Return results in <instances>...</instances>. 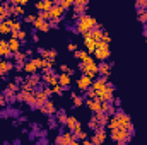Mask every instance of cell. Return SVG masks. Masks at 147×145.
Here are the masks:
<instances>
[{
  "label": "cell",
  "mask_w": 147,
  "mask_h": 145,
  "mask_svg": "<svg viewBox=\"0 0 147 145\" xmlns=\"http://www.w3.org/2000/svg\"><path fill=\"white\" fill-rule=\"evenodd\" d=\"M99 24H98V21H96V17H92V15H89V14H82V15H79L77 17V21H75V31L79 33V34H82V36H86V34H89L92 29H96Z\"/></svg>",
  "instance_id": "6da1fadb"
},
{
  "label": "cell",
  "mask_w": 147,
  "mask_h": 145,
  "mask_svg": "<svg viewBox=\"0 0 147 145\" xmlns=\"http://www.w3.org/2000/svg\"><path fill=\"white\" fill-rule=\"evenodd\" d=\"M132 135H134V132L125 130V128H115V130L110 132V138L116 145L118 144H128L130 138H132Z\"/></svg>",
  "instance_id": "7a4b0ae2"
},
{
  "label": "cell",
  "mask_w": 147,
  "mask_h": 145,
  "mask_svg": "<svg viewBox=\"0 0 147 145\" xmlns=\"http://www.w3.org/2000/svg\"><path fill=\"white\" fill-rule=\"evenodd\" d=\"M79 68L82 70V75H87L89 79H94L96 75H99L98 73V63H96V60L92 56H89L86 62H82L79 65Z\"/></svg>",
  "instance_id": "3957f363"
},
{
  "label": "cell",
  "mask_w": 147,
  "mask_h": 145,
  "mask_svg": "<svg viewBox=\"0 0 147 145\" xmlns=\"http://www.w3.org/2000/svg\"><path fill=\"white\" fill-rule=\"evenodd\" d=\"M115 118L118 119V128H125V130H130V132H134V125H132V119H130V116H128L125 111L118 109V111L115 113Z\"/></svg>",
  "instance_id": "277c9868"
},
{
  "label": "cell",
  "mask_w": 147,
  "mask_h": 145,
  "mask_svg": "<svg viewBox=\"0 0 147 145\" xmlns=\"http://www.w3.org/2000/svg\"><path fill=\"white\" fill-rule=\"evenodd\" d=\"M96 94H98V99L101 103H113V99H115V85L113 84H108L105 89L98 91Z\"/></svg>",
  "instance_id": "5b68a950"
},
{
  "label": "cell",
  "mask_w": 147,
  "mask_h": 145,
  "mask_svg": "<svg viewBox=\"0 0 147 145\" xmlns=\"http://www.w3.org/2000/svg\"><path fill=\"white\" fill-rule=\"evenodd\" d=\"M94 55H96V58H98L99 62H106V60H108V58L111 56L110 44H108V43H103V41H101V43H98Z\"/></svg>",
  "instance_id": "8992f818"
},
{
  "label": "cell",
  "mask_w": 147,
  "mask_h": 145,
  "mask_svg": "<svg viewBox=\"0 0 147 145\" xmlns=\"http://www.w3.org/2000/svg\"><path fill=\"white\" fill-rule=\"evenodd\" d=\"M50 96H53V94H51V87H45V89L34 91V97H36V106L38 108H41V106L50 99Z\"/></svg>",
  "instance_id": "52a82bcc"
},
{
  "label": "cell",
  "mask_w": 147,
  "mask_h": 145,
  "mask_svg": "<svg viewBox=\"0 0 147 145\" xmlns=\"http://www.w3.org/2000/svg\"><path fill=\"white\" fill-rule=\"evenodd\" d=\"M87 9H89V2L87 0H74V19L77 21L79 15L82 14H87Z\"/></svg>",
  "instance_id": "ba28073f"
},
{
  "label": "cell",
  "mask_w": 147,
  "mask_h": 145,
  "mask_svg": "<svg viewBox=\"0 0 147 145\" xmlns=\"http://www.w3.org/2000/svg\"><path fill=\"white\" fill-rule=\"evenodd\" d=\"M65 126L69 128V132L74 133V135H79L80 132H84V130H82V125L79 123V119H77L75 116H69V118H67V125H65Z\"/></svg>",
  "instance_id": "9c48e42d"
},
{
  "label": "cell",
  "mask_w": 147,
  "mask_h": 145,
  "mask_svg": "<svg viewBox=\"0 0 147 145\" xmlns=\"http://www.w3.org/2000/svg\"><path fill=\"white\" fill-rule=\"evenodd\" d=\"M75 142V137L70 132H65V133H60L57 138H55V145H72Z\"/></svg>",
  "instance_id": "30bf717a"
},
{
  "label": "cell",
  "mask_w": 147,
  "mask_h": 145,
  "mask_svg": "<svg viewBox=\"0 0 147 145\" xmlns=\"http://www.w3.org/2000/svg\"><path fill=\"white\" fill-rule=\"evenodd\" d=\"M106 138H108V133L105 132V128H99V130H96L94 135L91 137V142H92V145H103L106 142Z\"/></svg>",
  "instance_id": "8fae6325"
},
{
  "label": "cell",
  "mask_w": 147,
  "mask_h": 145,
  "mask_svg": "<svg viewBox=\"0 0 147 145\" xmlns=\"http://www.w3.org/2000/svg\"><path fill=\"white\" fill-rule=\"evenodd\" d=\"M65 14V10L55 2V5L48 10V15H50V21H62V15Z\"/></svg>",
  "instance_id": "7c38bea8"
},
{
  "label": "cell",
  "mask_w": 147,
  "mask_h": 145,
  "mask_svg": "<svg viewBox=\"0 0 147 145\" xmlns=\"http://www.w3.org/2000/svg\"><path fill=\"white\" fill-rule=\"evenodd\" d=\"M41 80L48 85V87H53V85H57L58 84V73H55V72H46V73H43L41 75Z\"/></svg>",
  "instance_id": "4fadbf2b"
},
{
  "label": "cell",
  "mask_w": 147,
  "mask_h": 145,
  "mask_svg": "<svg viewBox=\"0 0 147 145\" xmlns=\"http://www.w3.org/2000/svg\"><path fill=\"white\" fill-rule=\"evenodd\" d=\"M33 26H34V29L39 31V33H46V31L51 29V28H50V21H45V19H41V17H38V15H36V21L33 22Z\"/></svg>",
  "instance_id": "5bb4252c"
},
{
  "label": "cell",
  "mask_w": 147,
  "mask_h": 145,
  "mask_svg": "<svg viewBox=\"0 0 147 145\" xmlns=\"http://www.w3.org/2000/svg\"><path fill=\"white\" fill-rule=\"evenodd\" d=\"M39 109H41V113H43V114H46V116H53V114H57V111H58L57 106H55V103H53L51 99H48V101H46V103H45Z\"/></svg>",
  "instance_id": "9a60e30c"
},
{
  "label": "cell",
  "mask_w": 147,
  "mask_h": 145,
  "mask_svg": "<svg viewBox=\"0 0 147 145\" xmlns=\"http://www.w3.org/2000/svg\"><path fill=\"white\" fill-rule=\"evenodd\" d=\"M91 85H92V79H89L87 75H82V77H79L77 79V89L79 91H87V89H91Z\"/></svg>",
  "instance_id": "2e32d148"
},
{
  "label": "cell",
  "mask_w": 147,
  "mask_h": 145,
  "mask_svg": "<svg viewBox=\"0 0 147 145\" xmlns=\"http://www.w3.org/2000/svg\"><path fill=\"white\" fill-rule=\"evenodd\" d=\"M111 63H108V62H99L98 63V73L101 75V77H108L110 79V75H111Z\"/></svg>",
  "instance_id": "e0dca14e"
},
{
  "label": "cell",
  "mask_w": 147,
  "mask_h": 145,
  "mask_svg": "<svg viewBox=\"0 0 147 145\" xmlns=\"http://www.w3.org/2000/svg\"><path fill=\"white\" fill-rule=\"evenodd\" d=\"M84 104L87 106V109H91L94 114L101 113V101H99V99H94V101H92V99H86Z\"/></svg>",
  "instance_id": "ac0fdd59"
},
{
  "label": "cell",
  "mask_w": 147,
  "mask_h": 145,
  "mask_svg": "<svg viewBox=\"0 0 147 145\" xmlns=\"http://www.w3.org/2000/svg\"><path fill=\"white\" fill-rule=\"evenodd\" d=\"M108 80H110L108 77H99L98 80H92V85H91V89L98 92V91H101V89H105V87H106V85L110 84Z\"/></svg>",
  "instance_id": "d6986e66"
},
{
  "label": "cell",
  "mask_w": 147,
  "mask_h": 145,
  "mask_svg": "<svg viewBox=\"0 0 147 145\" xmlns=\"http://www.w3.org/2000/svg\"><path fill=\"white\" fill-rule=\"evenodd\" d=\"M12 68H16V67L10 60H0V77H5Z\"/></svg>",
  "instance_id": "ffe728a7"
},
{
  "label": "cell",
  "mask_w": 147,
  "mask_h": 145,
  "mask_svg": "<svg viewBox=\"0 0 147 145\" xmlns=\"http://www.w3.org/2000/svg\"><path fill=\"white\" fill-rule=\"evenodd\" d=\"M53 5H55V2H51V0H39V2L34 3V7H36L39 12H48Z\"/></svg>",
  "instance_id": "44dd1931"
},
{
  "label": "cell",
  "mask_w": 147,
  "mask_h": 145,
  "mask_svg": "<svg viewBox=\"0 0 147 145\" xmlns=\"http://www.w3.org/2000/svg\"><path fill=\"white\" fill-rule=\"evenodd\" d=\"M84 46H86V51H87V53H94V51H96L98 43L89 36V34H86V36H84Z\"/></svg>",
  "instance_id": "7402d4cb"
},
{
  "label": "cell",
  "mask_w": 147,
  "mask_h": 145,
  "mask_svg": "<svg viewBox=\"0 0 147 145\" xmlns=\"http://www.w3.org/2000/svg\"><path fill=\"white\" fill-rule=\"evenodd\" d=\"M7 44H9V50H10V53H12V55H16V53H19V51H21V41H19V39L10 38V39L7 41Z\"/></svg>",
  "instance_id": "603a6c76"
},
{
  "label": "cell",
  "mask_w": 147,
  "mask_h": 145,
  "mask_svg": "<svg viewBox=\"0 0 147 145\" xmlns=\"http://www.w3.org/2000/svg\"><path fill=\"white\" fill-rule=\"evenodd\" d=\"M0 56H3V60H7V58H14V55H12L10 50H9L7 41H3V39H2V43H0Z\"/></svg>",
  "instance_id": "cb8c5ba5"
},
{
  "label": "cell",
  "mask_w": 147,
  "mask_h": 145,
  "mask_svg": "<svg viewBox=\"0 0 147 145\" xmlns=\"http://www.w3.org/2000/svg\"><path fill=\"white\" fill-rule=\"evenodd\" d=\"M22 70L28 73V75H34V73L38 72V67H36V63H34V60H33V58L28 60V62L24 63V68H22Z\"/></svg>",
  "instance_id": "d4e9b609"
},
{
  "label": "cell",
  "mask_w": 147,
  "mask_h": 145,
  "mask_svg": "<svg viewBox=\"0 0 147 145\" xmlns=\"http://www.w3.org/2000/svg\"><path fill=\"white\" fill-rule=\"evenodd\" d=\"M24 82H26L29 87H33V89L36 91V85H38V84H41V75H38V73H34V75H29Z\"/></svg>",
  "instance_id": "484cf974"
},
{
  "label": "cell",
  "mask_w": 147,
  "mask_h": 145,
  "mask_svg": "<svg viewBox=\"0 0 147 145\" xmlns=\"http://www.w3.org/2000/svg\"><path fill=\"white\" fill-rule=\"evenodd\" d=\"M70 82H72V75H69V73H58V84L62 87L67 89L70 85Z\"/></svg>",
  "instance_id": "4316f807"
},
{
  "label": "cell",
  "mask_w": 147,
  "mask_h": 145,
  "mask_svg": "<svg viewBox=\"0 0 147 145\" xmlns=\"http://www.w3.org/2000/svg\"><path fill=\"white\" fill-rule=\"evenodd\" d=\"M103 34H105V31L101 29V26H98L96 29H92V31L89 33V36L92 38L96 43H101V41H103Z\"/></svg>",
  "instance_id": "83f0119b"
},
{
  "label": "cell",
  "mask_w": 147,
  "mask_h": 145,
  "mask_svg": "<svg viewBox=\"0 0 147 145\" xmlns=\"http://www.w3.org/2000/svg\"><path fill=\"white\" fill-rule=\"evenodd\" d=\"M94 118L98 119V123H99V126L103 128V126H106L108 125V121H110V116L106 114V113H98V114H94Z\"/></svg>",
  "instance_id": "f1b7e54d"
},
{
  "label": "cell",
  "mask_w": 147,
  "mask_h": 145,
  "mask_svg": "<svg viewBox=\"0 0 147 145\" xmlns=\"http://www.w3.org/2000/svg\"><path fill=\"white\" fill-rule=\"evenodd\" d=\"M57 123H60V125H67V114H65V111L63 109H60V111H57Z\"/></svg>",
  "instance_id": "f546056e"
},
{
  "label": "cell",
  "mask_w": 147,
  "mask_h": 145,
  "mask_svg": "<svg viewBox=\"0 0 147 145\" xmlns=\"http://www.w3.org/2000/svg\"><path fill=\"white\" fill-rule=\"evenodd\" d=\"M89 56H91V55H89L87 51H84V50H77V51H75V58H77L80 63H82V62H86Z\"/></svg>",
  "instance_id": "4dcf8cb0"
},
{
  "label": "cell",
  "mask_w": 147,
  "mask_h": 145,
  "mask_svg": "<svg viewBox=\"0 0 147 145\" xmlns=\"http://www.w3.org/2000/svg\"><path fill=\"white\" fill-rule=\"evenodd\" d=\"M70 96H72V103H74L75 108H80V106L84 104V97H82V96H77L75 92H72Z\"/></svg>",
  "instance_id": "1f68e13d"
},
{
  "label": "cell",
  "mask_w": 147,
  "mask_h": 145,
  "mask_svg": "<svg viewBox=\"0 0 147 145\" xmlns=\"http://www.w3.org/2000/svg\"><path fill=\"white\" fill-rule=\"evenodd\" d=\"M57 3H58L63 10H69L70 7H74V2H72V0H58Z\"/></svg>",
  "instance_id": "d6a6232c"
},
{
  "label": "cell",
  "mask_w": 147,
  "mask_h": 145,
  "mask_svg": "<svg viewBox=\"0 0 147 145\" xmlns=\"http://www.w3.org/2000/svg\"><path fill=\"white\" fill-rule=\"evenodd\" d=\"M10 29H12L10 33H19V31H22V21H17V19H16L14 24L10 26Z\"/></svg>",
  "instance_id": "836d02e7"
},
{
  "label": "cell",
  "mask_w": 147,
  "mask_h": 145,
  "mask_svg": "<svg viewBox=\"0 0 147 145\" xmlns=\"http://www.w3.org/2000/svg\"><path fill=\"white\" fill-rule=\"evenodd\" d=\"M7 17H9V12H7V9L3 7V3H0V22H5Z\"/></svg>",
  "instance_id": "e575fe53"
},
{
  "label": "cell",
  "mask_w": 147,
  "mask_h": 145,
  "mask_svg": "<svg viewBox=\"0 0 147 145\" xmlns=\"http://www.w3.org/2000/svg\"><path fill=\"white\" fill-rule=\"evenodd\" d=\"M137 19L140 21V22H147V10H142V9H139L137 10Z\"/></svg>",
  "instance_id": "d590c367"
},
{
  "label": "cell",
  "mask_w": 147,
  "mask_h": 145,
  "mask_svg": "<svg viewBox=\"0 0 147 145\" xmlns=\"http://www.w3.org/2000/svg\"><path fill=\"white\" fill-rule=\"evenodd\" d=\"M65 91V87H62L60 84H57V85H53L51 87V94H55V96H62V92Z\"/></svg>",
  "instance_id": "8d00e7d4"
},
{
  "label": "cell",
  "mask_w": 147,
  "mask_h": 145,
  "mask_svg": "<svg viewBox=\"0 0 147 145\" xmlns=\"http://www.w3.org/2000/svg\"><path fill=\"white\" fill-rule=\"evenodd\" d=\"M10 26L7 22H0V34H10Z\"/></svg>",
  "instance_id": "74e56055"
},
{
  "label": "cell",
  "mask_w": 147,
  "mask_h": 145,
  "mask_svg": "<svg viewBox=\"0 0 147 145\" xmlns=\"http://www.w3.org/2000/svg\"><path fill=\"white\" fill-rule=\"evenodd\" d=\"M89 128H91V130H94V132L101 128V126H99V123H98V119H96L94 116H92V118L89 119Z\"/></svg>",
  "instance_id": "f35d334b"
},
{
  "label": "cell",
  "mask_w": 147,
  "mask_h": 145,
  "mask_svg": "<svg viewBox=\"0 0 147 145\" xmlns=\"http://www.w3.org/2000/svg\"><path fill=\"white\" fill-rule=\"evenodd\" d=\"M86 99H98V94H96V91H92V89H87L86 91Z\"/></svg>",
  "instance_id": "ab89813d"
},
{
  "label": "cell",
  "mask_w": 147,
  "mask_h": 145,
  "mask_svg": "<svg viewBox=\"0 0 147 145\" xmlns=\"http://www.w3.org/2000/svg\"><path fill=\"white\" fill-rule=\"evenodd\" d=\"M135 7H137V10H139V9L147 10V0H137V2H135Z\"/></svg>",
  "instance_id": "60d3db41"
},
{
  "label": "cell",
  "mask_w": 147,
  "mask_h": 145,
  "mask_svg": "<svg viewBox=\"0 0 147 145\" xmlns=\"http://www.w3.org/2000/svg\"><path fill=\"white\" fill-rule=\"evenodd\" d=\"M34 21H36V15H34V14H26V15H24V22L33 24Z\"/></svg>",
  "instance_id": "b9f144b4"
},
{
  "label": "cell",
  "mask_w": 147,
  "mask_h": 145,
  "mask_svg": "<svg viewBox=\"0 0 147 145\" xmlns=\"http://www.w3.org/2000/svg\"><path fill=\"white\" fill-rule=\"evenodd\" d=\"M60 70L62 73H69V75H74V70L69 67V65H60Z\"/></svg>",
  "instance_id": "7bdbcfd3"
},
{
  "label": "cell",
  "mask_w": 147,
  "mask_h": 145,
  "mask_svg": "<svg viewBox=\"0 0 147 145\" xmlns=\"http://www.w3.org/2000/svg\"><path fill=\"white\" fill-rule=\"evenodd\" d=\"M26 12H24V9L22 7H19V5H16V9H14V15H24Z\"/></svg>",
  "instance_id": "ee69618b"
},
{
  "label": "cell",
  "mask_w": 147,
  "mask_h": 145,
  "mask_svg": "<svg viewBox=\"0 0 147 145\" xmlns=\"http://www.w3.org/2000/svg\"><path fill=\"white\" fill-rule=\"evenodd\" d=\"M74 137H75V140H80V142H82V140L87 138V133H86V132H80L79 135H74Z\"/></svg>",
  "instance_id": "f6af8a7d"
},
{
  "label": "cell",
  "mask_w": 147,
  "mask_h": 145,
  "mask_svg": "<svg viewBox=\"0 0 147 145\" xmlns=\"http://www.w3.org/2000/svg\"><path fill=\"white\" fill-rule=\"evenodd\" d=\"M7 103H9V101H7V97L3 96V92H2V94H0V108H5Z\"/></svg>",
  "instance_id": "bcb514c9"
},
{
  "label": "cell",
  "mask_w": 147,
  "mask_h": 145,
  "mask_svg": "<svg viewBox=\"0 0 147 145\" xmlns=\"http://www.w3.org/2000/svg\"><path fill=\"white\" fill-rule=\"evenodd\" d=\"M67 48H69V51H74V53L77 51V44H75V43H69Z\"/></svg>",
  "instance_id": "7dc6e473"
},
{
  "label": "cell",
  "mask_w": 147,
  "mask_h": 145,
  "mask_svg": "<svg viewBox=\"0 0 147 145\" xmlns=\"http://www.w3.org/2000/svg\"><path fill=\"white\" fill-rule=\"evenodd\" d=\"M110 41H111V36L105 31V34H103V43H108V44H110Z\"/></svg>",
  "instance_id": "c3c4849f"
},
{
  "label": "cell",
  "mask_w": 147,
  "mask_h": 145,
  "mask_svg": "<svg viewBox=\"0 0 147 145\" xmlns=\"http://www.w3.org/2000/svg\"><path fill=\"white\" fill-rule=\"evenodd\" d=\"M60 24V21H50V28H57Z\"/></svg>",
  "instance_id": "681fc988"
},
{
  "label": "cell",
  "mask_w": 147,
  "mask_h": 145,
  "mask_svg": "<svg viewBox=\"0 0 147 145\" xmlns=\"http://www.w3.org/2000/svg\"><path fill=\"white\" fill-rule=\"evenodd\" d=\"M24 55H26V58H29V56L33 55V50H31V48H28V50L24 51Z\"/></svg>",
  "instance_id": "f907efd6"
},
{
  "label": "cell",
  "mask_w": 147,
  "mask_h": 145,
  "mask_svg": "<svg viewBox=\"0 0 147 145\" xmlns=\"http://www.w3.org/2000/svg\"><path fill=\"white\" fill-rule=\"evenodd\" d=\"M80 145H92V142H91V138H86V140L80 142Z\"/></svg>",
  "instance_id": "816d5d0a"
},
{
  "label": "cell",
  "mask_w": 147,
  "mask_h": 145,
  "mask_svg": "<svg viewBox=\"0 0 147 145\" xmlns=\"http://www.w3.org/2000/svg\"><path fill=\"white\" fill-rule=\"evenodd\" d=\"M50 128H57V121L55 119H50Z\"/></svg>",
  "instance_id": "f5cc1de1"
},
{
  "label": "cell",
  "mask_w": 147,
  "mask_h": 145,
  "mask_svg": "<svg viewBox=\"0 0 147 145\" xmlns=\"http://www.w3.org/2000/svg\"><path fill=\"white\" fill-rule=\"evenodd\" d=\"M113 103H115V104H116V106H120V104H121V101H120V99H118V97H115V99H113Z\"/></svg>",
  "instance_id": "db71d44e"
},
{
  "label": "cell",
  "mask_w": 147,
  "mask_h": 145,
  "mask_svg": "<svg viewBox=\"0 0 147 145\" xmlns=\"http://www.w3.org/2000/svg\"><path fill=\"white\" fill-rule=\"evenodd\" d=\"M33 39H34V41H39V38H38V33H33Z\"/></svg>",
  "instance_id": "11a10c76"
},
{
  "label": "cell",
  "mask_w": 147,
  "mask_h": 145,
  "mask_svg": "<svg viewBox=\"0 0 147 145\" xmlns=\"http://www.w3.org/2000/svg\"><path fill=\"white\" fill-rule=\"evenodd\" d=\"M118 145H127V144H118Z\"/></svg>",
  "instance_id": "9f6ffc18"
},
{
  "label": "cell",
  "mask_w": 147,
  "mask_h": 145,
  "mask_svg": "<svg viewBox=\"0 0 147 145\" xmlns=\"http://www.w3.org/2000/svg\"><path fill=\"white\" fill-rule=\"evenodd\" d=\"M0 43H2V39H0Z\"/></svg>",
  "instance_id": "6f0895ef"
}]
</instances>
